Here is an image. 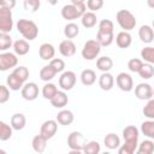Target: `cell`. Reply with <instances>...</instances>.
<instances>
[{
	"instance_id": "6da1fadb",
	"label": "cell",
	"mask_w": 154,
	"mask_h": 154,
	"mask_svg": "<svg viewBox=\"0 0 154 154\" xmlns=\"http://www.w3.org/2000/svg\"><path fill=\"white\" fill-rule=\"evenodd\" d=\"M84 0H71V4L64 5L61 8V17L66 20H73L81 18L85 12Z\"/></svg>"
},
{
	"instance_id": "7a4b0ae2",
	"label": "cell",
	"mask_w": 154,
	"mask_h": 154,
	"mask_svg": "<svg viewBox=\"0 0 154 154\" xmlns=\"http://www.w3.org/2000/svg\"><path fill=\"white\" fill-rule=\"evenodd\" d=\"M16 26H17L18 32L28 42L35 40L37 37V35H38V28H37L36 23L30 20V19H24V18L18 19Z\"/></svg>"
},
{
	"instance_id": "3957f363",
	"label": "cell",
	"mask_w": 154,
	"mask_h": 154,
	"mask_svg": "<svg viewBox=\"0 0 154 154\" xmlns=\"http://www.w3.org/2000/svg\"><path fill=\"white\" fill-rule=\"evenodd\" d=\"M117 23L123 29V31H130L136 26V17L129 10H119L116 14Z\"/></svg>"
},
{
	"instance_id": "277c9868",
	"label": "cell",
	"mask_w": 154,
	"mask_h": 154,
	"mask_svg": "<svg viewBox=\"0 0 154 154\" xmlns=\"http://www.w3.org/2000/svg\"><path fill=\"white\" fill-rule=\"evenodd\" d=\"M100 52H101V46L96 42V40H88L82 48V57L83 59L91 61L97 58Z\"/></svg>"
},
{
	"instance_id": "5b68a950",
	"label": "cell",
	"mask_w": 154,
	"mask_h": 154,
	"mask_svg": "<svg viewBox=\"0 0 154 154\" xmlns=\"http://www.w3.org/2000/svg\"><path fill=\"white\" fill-rule=\"evenodd\" d=\"M13 29L12 10L0 7V32L10 34Z\"/></svg>"
},
{
	"instance_id": "8992f818",
	"label": "cell",
	"mask_w": 154,
	"mask_h": 154,
	"mask_svg": "<svg viewBox=\"0 0 154 154\" xmlns=\"http://www.w3.org/2000/svg\"><path fill=\"white\" fill-rule=\"evenodd\" d=\"M18 65V58L14 53L4 52L0 53V71H8L10 69H14Z\"/></svg>"
},
{
	"instance_id": "52a82bcc",
	"label": "cell",
	"mask_w": 154,
	"mask_h": 154,
	"mask_svg": "<svg viewBox=\"0 0 154 154\" xmlns=\"http://www.w3.org/2000/svg\"><path fill=\"white\" fill-rule=\"evenodd\" d=\"M77 76L73 71H64L59 77V87L63 91H69L76 85Z\"/></svg>"
},
{
	"instance_id": "ba28073f",
	"label": "cell",
	"mask_w": 154,
	"mask_h": 154,
	"mask_svg": "<svg viewBox=\"0 0 154 154\" xmlns=\"http://www.w3.org/2000/svg\"><path fill=\"white\" fill-rule=\"evenodd\" d=\"M87 143L84 136L79 131H72L67 136V146L72 150H82L84 144Z\"/></svg>"
},
{
	"instance_id": "9c48e42d",
	"label": "cell",
	"mask_w": 154,
	"mask_h": 154,
	"mask_svg": "<svg viewBox=\"0 0 154 154\" xmlns=\"http://www.w3.org/2000/svg\"><path fill=\"white\" fill-rule=\"evenodd\" d=\"M20 95L26 101H34L38 96V85L35 82L24 83L20 89Z\"/></svg>"
},
{
	"instance_id": "30bf717a",
	"label": "cell",
	"mask_w": 154,
	"mask_h": 154,
	"mask_svg": "<svg viewBox=\"0 0 154 154\" xmlns=\"http://www.w3.org/2000/svg\"><path fill=\"white\" fill-rule=\"evenodd\" d=\"M116 83H117V87L122 90V91H131L134 89V81H132V77L126 73V72H120L117 75L116 77Z\"/></svg>"
},
{
	"instance_id": "8fae6325",
	"label": "cell",
	"mask_w": 154,
	"mask_h": 154,
	"mask_svg": "<svg viewBox=\"0 0 154 154\" xmlns=\"http://www.w3.org/2000/svg\"><path fill=\"white\" fill-rule=\"evenodd\" d=\"M58 131V123L54 119L45 120L40 128V135H42L46 140H51Z\"/></svg>"
},
{
	"instance_id": "7c38bea8",
	"label": "cell",
	"mask_w": 154,
	"mask_h": 154,
	"mask_svg": "<svg viewBox=\"0 0 154 154\" xmlns=\"http://www.w3.org/2000/svg\"><path fill=\"white\" fill-rule=\"evenodd\" d=\"M135 96L138 100H150L153 99V88L149 83H138L135 87Z\"/></svg>"
},
{
	"instance_id": "4fadbf2b",
	"label": "cell",
	"mask_w": 154,
	"mask_h": 154,
	"mask_svg": "<svg viewBox=\"0 0 154 154\" xmlns=\"http://www.w3.org/2000/svg\"><path fill=\"white\" fill-rule=\"evenodd\" d=\"M59 52L63 57L70 58L76 53V45L72 40H63L59 43Z\"/></svg>"
},
{
	"instance_id": "5bb4252c",
	"label": "cell",
	"mask_w": 154,
	"mask_h": 154,
	"mask_svg": "<svg viewBox=\"0 0 154 154\" xmlns=\"http://www.w3.org/2000/svg\"><path fill=\"white\" fill-rule=\"evenodd\" d=\"M38 55H40V58L42 60H49L51 61L54 58V55H55L54 46L52 43H48V42L42 43L40 46V48H38Z\"/></svg>"
},
{
	"instance_id": "9a60e30c",
	"label": "cell",
	"mask_w": 154,
	"mask_h": 154,
	"mask_svg": "<svg viewBox=\"0 0 154 154\" xmlns=\"http://www.w3.org/2000/svg\"><path fill=\"white\" fill-rule=\"evenodd\" d=\"M140 131L135 125H128L123 129L124 142H138Z\"/></svg>"
},
{
	"instance_id": "2e32d148",
	"label": "cell",
	"mask_w": 154,
	"mask_h": 154,
	"mask_svg": "<svg viewBox=\"0 0 154 154\" xmlns=\"http://www.w3.org/2000/svg\"><path fill=\"white\" fill-rule=\"evenodd\" d=\"M114 85V77L112 73L109 72H103L101 73V76L99 77V87L105 90V91H108L113 88Z\"/></svg>"
},
{
	"instance_id": "e0dca14e",
	"label": "cell",
	"mask_w": 154,
	"mask_h": 154,
	"mask_svg": "<svg viewBox=\"0 0 154 154\" xmlns=\"http://www.w3.org/2000/svg\"><path fill=\"white\" fill-rule=\"evenodd\" d=\"M75 120V116L71 111L69 109H61L60 112H58L57 114V118H55V122L60 125H70L72 124Z\"/></svg>"
},
{
	"instance_id": "ac0fdd59",
	"label": "cell",
	"mask_w": 154,
	"mask_h": 154,
	"mask_svg": "<svg viewBox=\"0 0 154 154\" xmlns=\"http://www.w3.org/2000/svg\"><path fill=\"white\" fill-rule=\"evenodd\" d=\"M13 47V52L16 55H25L29 53L30 51V45L28 41H25L24 38H19V40H16L12 45Z\"/></svg>"
},
{
	"instance_id": "d6986e66",
	"label": "cell",
	"mask_w": 154,
	"mask_h": 154,
	"mask_svg": "<svg viewBox=\"0 0 154 154\" xmlns=\"http://www.w3.org/2000/svg\"><path fill=\"white\" fill-rule=\"evenodd\" d=\"M49 101H51V105H52L53 107H55V108H63V107H65V106L67 105L69 97H67V95H66L65 91L58 90V93H57V94L53 96V99H51Z\"/></svg>"
},
{
	"instance_id": "ffe728a7",
	"label": "cell",
	"mask_w": 154,
	"mask_h": 154,
	"mask_svg": "<svg viewBox=\"0 0 154 154\" xmlns=\"http://www.w3.org/2000/svg\"><path fill=\"white\" fill-rule=\"evenodd\" d=\"M138 37L142 42L144 43H150L153 42L154 38V32L150 25H141L138 29Z\"/></svg>"
},
{
	"instance_id": "44dd1931",
	"label": "cell",
	"mask_w": 154,
	"mask_h": 154,
	"mask_svg": "<svg viewBox=\"0 0 154 154\" xmlns=\"http://www.w3.org/2000/svg\"><path fill=\"white\" fill-rule=\"evenodd\" d=\"M116 43L119 48H128L132 43V37L128 31H120L116 36Z\"/></svg>"
},
{
	"instance_id": "7402d4cb",
	"label": "cell",
	"mask_w": 154,
	"mask_h": 154,
	"mask_svg": "<svg viewBox=\"0 0 154 154\" xmlns=\"http://www.w3.org/2000/svg\"><path fill=\"white\" fill-rule=\"evenodd\" d=\"M79 78H81V82H82L83 85L90 87L96 82V73L91 69H85V70H83L81 72Z\"/></svg>"
},
{
	"instance_id": "603a6c76",
	"label": "cell",
	"mask_w": 154,
	"mask_h": 154,
	"mask_svg": "<svg viewBox=\"0 0 154 154\" xmlns=\"http://www.w3.org/2000/svg\"><path fill=\"white\" fill-rule=\"evenodd\" d=\"M10 124H11V128L12 130H22L24 129L25 124H26V118L23 113H14L12 117H11V120H10Z\"/></svg>"
},
{
	"instance_id": "cb8c5ba5",
	"label": "cell",
	"mask_w": 154,
	"mask_h": 154,
	"mask_svg": "<svg viewBox=\"0 0 154 154\" xmlns=\"http://www.w3.org/2000/svg\"><path fill=\"white\" fill-rule=\"evenodd\" d=\"M103 144L106 146V148L108 149H118L120 146V138L117 134L114 132H109L103 138Z\"/></svg>"
},
{
	"instance_id": "d4e9b609",
	"label": "cell",
	"mask_w": 154,
	"mask_h": 154,
	"mask_svg": "<svg viewBox=\"0 0 154 154\" xmlns=\"http://www.w3.org/2000/svg\"><path fill=\"white\" fill-rule=\"evenodd\" d=\"M47 141H48V140H46L42 135L38 134V135H36V136L32 138V141H31V147H32V149H34L36 153L41 154V153H43V152L46 150Z\"/></svg>"
},
{
	"instance_id": "484cf974",
	"label": "cell",
	"mask_w": 154,
	"mask_h": 154,
	"mask_svg": "<svg viewBox=\"0 0 154 154\" xmlns=\"http://www.w3.org/2000/svg\"><path fill=\"white\" fill-rule=\"evenodd\" d=\"M81 23L84 28L87 29H90V28H94L97 23V18H96V14L94 12H90V11H85L84 14L81 17Z\"/></svg>"
},
{
	"instance_id": "4316f807",
	"label": "cell",
	"mask_w": 154,
	"mask_h": 154,
	"mask_svg": "<svg viewBox=\"0 0 154 154\" xmlns=\"http://www.w3.org/2000/svg\"><path fill=\"white\" fill-rule=\"evenodd\" d=\"M96 67L97 70H100L102 73L103 72H109V70L113 67V60L107 57V55H103V57H100L97 58L96 60Z\"/></svg>"
},
{
	"instance_id": "83f0119b",
	"label": "cell",
	"mask_w": 154,
	"mask_h": 154,
	"mask_svg": "<svg viewBox=\"0 0 154 154\" xmlns=\"http://www.w3.org/2000/svg\"><path fill=\"white\" fill-rule=\"evenodd\" d=\"M24 85V83L18 78L16 77L13 73H10L6 78V87L10 89V90H13V91H17V90H20L22 87Z\"/></svg>"
},
{
	"instance_id": "f1b7e54d",
	"label": "cell",
	"mask_w": 154,
	"mask_h": 154,
	"mask_svg": "<svg viewBox=\"0 0 154 154\" xmlns=\"http://www.w3.org/2000/svg\"><path fill=\"white\" fill-rule=\"evenodd\" d=\"M79 34V26L76 24V23H67L65 26H64V35L66 37V40H71V38H75L77 37Z\"/></svg>"
},
{
	"instance_id": "f546056e",
	"label": "cell",
	"mask_w": 154,
	"mask_h": 154,
	"mask_svg": "<svg viewBox=\"0 0 154 154\" xmlns=\"http://www.w3.org/2000/svg\"><path fill=\"white\" fill-rule=\"evenodd\" d=\"M55 75H57L55 70H54L49 64L46 65V66H43V67L40 70V78H41V81H43V82H46V83H48L49 81H52V79L55 77Z\"/></svg>"
},
{
	"instance_id": "4dcf8cb0",
	"label": "cell",
	"mask_w": 154,
	"mask_h": 154,
	"mask_svg": "<svg viewBox=\"0 0 154 154\" xmlns=\"http://www.w3.org/2000/svg\"><path fill=\"white\" fill-rule=\"evenodd\" d=\"M141 132L149 140L154 138V120H144L141 124Z\"/></svg>"
},
{
	"instance_id": "1f68e13d",
	"label": "cell",
	"mask_w": 154,
	"mask_h": 154,
	"mask_svg": "<svg viewBox=\"0 0 154 154\" xmlns=\"http://www.w3.org/2000/svg\"><path fill=\"white\" fill-rule=\"evenodd\" d=\"M114 40V34H101L97 32L96 34V42L101 46V47H108L112 45Z\"/></svg>"
},
{
	"instance_id": "d6a6232c",
	"label": "cell",
	"mask_w": 154,
	"mask_h": 154,
	"mask_svg": "<svg viewBox=\"0 0 154 154\" xmlns=\"http://www.w3.org/2000/svg\"><path fill=\"white\" fill-rule=\"evenodd\" d=\"M100 143L97 141H89L84 144L82 153L83 154H100Z\"/></svg>"
},
{
	"instance_id": "836d02e7",
	"label": "cell",
	"mask_w": 154,
	"mask_h": 154,
	"mask_svg": "<svg viewBox=\"0 0 154 154\" xmlns=\"http://www.w3.org/2000/svg\"><path fill=\"white\" fill-rule=\"evenodd\" d=\"M114 31V24L111 19H102L99 23V29L97 32L101 34H113Z\"/></svg>"
},
{
	"instance_id": "e575fe53",
	"label": "cell",
	"mask_w": 154,
	"mask_h": 154,
	"mask_svg": "<svg viewBox=\"0 0 154 154\" xmlns=\"http://www.w3.org/2000/svg\"><path fill=\"white\" fill-rule=\"evenodd\" d=\"M57 93H58V88H57V85H55L54 83L48 82V83H46V84L43 85V88H42V96H43L45 99H47V100L53 99V96H54Z\"/></svg>"
},
{
	"instance_id": "d590c367",
	"label": "cell",
	"mask_w": 154,
	"mask_h": 154,
	"mask_svg": "<svg viewBox=\"0 0 154 154\" xmlns=\"http://www.w3.org/2000/svg\"><path fill=\"white\" fill-rule=\"evenodd\" d=\"M138 142H124L118 148V154H135Z\"/></svg>"
},
{
	"instance_id": "8d00e7d4",
	"label": "cell",
	"mask_w": 154,
	"mask_h": 154,
	"mask_svg": "<svg viewBox=\"0 0 154 154\" xmlns=\"http://www.w3.org/2000/svg\"><path fill=\"white\" fill-rule=\"evenodd\" d=\"M141 58L146 61V64L153 65L154 64V48L152 46H148V47L142 48V51H141Z\"/></svg>"
},
{
	"instance_id": "74e56055",
	"label": "cell",
	"mask_w": 154,
	"mask_h": 154,
	"mask_svg": "<svg viewBox=\"0 0 154 154\" xmlns=\"http://www.w3.org/2000/svg\"><path fill=\"white\" fill-rule=\"evenodd\" d=\"M12 137V128L5 122L0 120V141H7Z\"/></svg>"
},
{
	"instance_id": "f35d334b",
	"label": "cell",
	"mask_w": 154,
	"mask_h": 154,
	"mask_svg": "<svg viewBox=\"0 0 154 154\" xmlns=\"http://www.w3.org/2000/svg\"><path fill=\"white\" fill-rule=\"evenodd\" d=\"M13 45L12 37L10 34H5V32H0V51L6 52L8 48H11Z\"/></svg>"
},
{
	"instance_id": "ab89813d",
	"label": "cell",
	"mask_w": 154,
	"mask_h": 154,
	"mask_svg": "<svg viewBox=\"0 0 154 154\" xmlns=\"http://www.w3.org/2000/svg\"><path fill=\"white\" fill-rule=\"evenodd\" d=\"M137 73L140 75L141 78H143V79H149V78H152L153 75H154V67H153V65H150V64L143 63L142 67L140 69V71H138Z\"/></svg>"
},
{
	"instance_id": "60d3db41",
	"label": "cell",
	"mask_w": 154,
	"mask_h": 154,
	"mask_svg": "<svg viewBox=\"0 0 154 154\" xmlns=\"http://www.w3.org/2000/svg\"><path fill=\"white\" fill-rule=\"evenodd\" d=\"M12 73L16 77H18L23 83H25L26 79H28V77H29V70H28L26 66H17V67H14L13 71H12Z\"/></svg>"
},
{
	"instance_id": "b9f144b4",
	"label": "cell",
	"mask_w": 154,
	"mask_h": 154,
	"mask_svg": "<svg viewBox=\"0 0 154 154\" xmlns=\"http://www.w3.org/2000/svg\"><path fill=\"white\" fill-rule=\"evenodd\" d=\"M137 149L142 150L147 154H153L154 152V142L152 140H144L140 144H137Z\"/></svg>"
},
{
	"instance_id": "7bdbcfd3",
	"label": "cell",
	"mask_w": 154,
	"mask_h": 154,
	"mask_svg": "<svg viewBox=\"0 0 154 154\" xmlns=\"http://www.w3.org/2000/svg\"><path fill=\"white\" fill-rule=\"evenodd\" d=\"M23 6H24V10H26V11L34 13V12H36V11L40 8L41 1H40V0H24Z\"/></svg>"
},
{
	"instance_id": "ee69618b",
	"label": "cell",
	"mask_w": 154,
	"mask_h": 154,
	"mask_svg": "<svg viewBox=\"0 0 154 154\" xmlns=\"http://www.w3.org/2000/svg\"><path fill=\"white\" fill-rule=\"evenodd\" d=\"M142 112H143L144 117H147L149 120H153L154 119V99L148 100V102L143 107Z\"/></svg>"
},
{
	"instance_id": "f6af8a7d",
	"label": "cell",
	"mask_w": 154,
	"mask_h": 154,
	"mask_svg": "<svg viewBox=\"0 0 154 154\" xmlns=\"http://www.w3.org/2000/svg\"><path fill=\"white\" fill-rule=\"evenodd\" d=\"M142 65H143V61L141 59H138V58H132V59H130L128 61V69L131 72H136L137 73L140 71V69L142 67Z\"/></svg>"
},
{
	"instance_id": "bcb514c9",
	"label": "cell",
	"mask_w": 154,
	"mask_h": 154,
	"mask_svg": "<svg viewBox=\"0 0 154 154\" xmlns=\"http://www.w3.org/2000/svg\"><path fill=\"white\" fill-rule=\"evenodd\" d=\"M49 65L55 70V72H64V69H65V61L60 58H53L51 61H49Z\"/></svg>"
},
{
	"instance_id": "7dc6e473",
	"label": "cell",
	"mask_w": 154,
	"mask_h": 154,
	"mask_svg": "<svg viewBox=\"0 0 154 154\" xmlns=\"http://www.w3.org/2000/svg\"><path fill=\"white\" fill-rule=\"evenodd\" d=\"M103 6V0H88L85 2V7L90 10V12H96Z\"/></svg>"
},
{
	"instance_id": "c3c4849f",
	"label": "cell",
	"mask_w": 154,
	"mask_h": 154,
	"mask_svg": "<svg viewBox=\"0 0 154 154\" xmlns=\"http://www.w3.org/2000/svg\"><path fill=\"white\" fill-rule=\"evenodd\" d=\"M10 100V89L6 85L0 84V103H6Z\"/></svg>"
},
{
	"instance_id": "681fc988",
	"label": "cell",
	"mask_w": 154,
	"mask_h": 154,
	"mask_svg": "<svg viewBox=\"0 0 154 154\" xmlns=\"http://www.w3.org/2000/svg\"><path fill=\"white\" fill-rule=\"evenodd\" d=\"M14 6H16V1L14 0H0V7L12 10Z\"/></svg>"
},
{
	"instance_id": "f907efd6",
	"label": "cell",
	"mask_w": 154,
	"mask_h": 154,
	"mask_svg": "<svg viewBox=\"0 0 154 154\" xmlns=\"http://www.w3.org/2000/svg\"><path fill=\"white\" fill-rule=\"evenodd\" d=\"M67 154H83V153H82V150H72V149H71Z\"/></svg>"
},
{
	"instance_id": "816d5d0a",
	"label": "cell",
	"mask_w": 154,
	"mask_h": 154,
	"mask_svg": "<svg viewBox=\"0 0 154 154\" xmlns=\"http://www.w3.org/2000/svg\"><path fill=\"white\" fill-rule=\"evenodd\" d=\"M135 154H147V153H144V152H142V150H138V149H136Z\"/></svg>"
},
{
	"instance_id": "f5cc1de1",
	"label": "cell",
	"mask_w": 154,
	"mask_h": 154,
	"mask_svg": "<svg viewBox=\"0 0 154 154\" xmlns=\"http://www.w3.org/2000/svg\"><path fill=\"white\" fill-rule=\"evenodd\" d=\"M0 154H7V153H6V150H4V149H0Z\"/></svg>"
},
{
	"instance_id": "db71d44e",
	"label": "cell",
	"mask_w": 154,
	"mask_h": 154,
	"mask_svg": "<svg viewBox=\"0 0 154 154\" xmlns=\"http://www.w3.org/2000/svg\"><path fill=\"white\" fill-rule=\"evenodd\" d=\"M101 154H111L109 152H103V153H101Z\"/></svg>"
}]
</instances>
